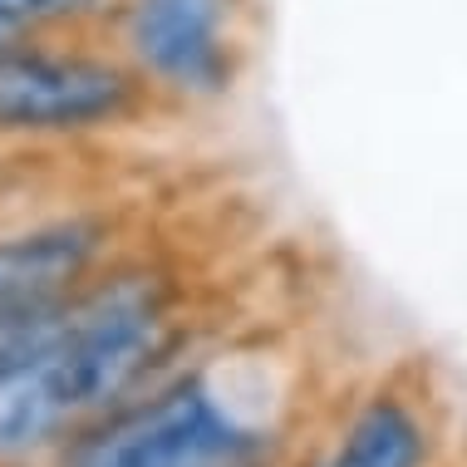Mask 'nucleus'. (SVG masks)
<instances>
[{"mask_svg":"<svg viewBox=\"0 0 467 467\" xmlns=\"http://www.w3.org/2000/svg\"><path fill=\"white\" fill-rule=\"evenodd\" d=\"M143 74L84 49L10 45L0 55V129L79 133L129 119L143 99Z\"/></svg>","mask_w":467,"mask_h":467,"instance_id":"3","label":"nucleus"},{"mask_svg":"<svg viewBox=\"0 0 467 467\" xmlns=\"http://www.w3.org/2000/svg\"><path fill=\"white\" fill-rule=\"evenodd\" d=\"M16 40H20V35H5V30H0V55H5V49L16 45Z\"/></svg>","mask_w":467,"mask_h":467,"instance_id":"9","label":"nucleus"},{"mask_svg":"<svg viewBox=\"0 0 467 467\" xmlns=\"http://www.w3.org/2000/svg\"><path fill=\"white\" fill-rule=\"evenodd\" d=\"M236 0H123L119 40L133 69L182 99H217L236 74Z\"/></svg>","mask_w":467,"mask_h":467,"instance_id":"4","label":"nucleus"},{"mask_svg":"<svg viewBox=\"0 0 467 467\" xmlns=\"http://www.w3.org/2000/svg\"><path fill=\"white\" fill-rule=\"evenodd\" d=\"M109 0H0V30L5 35H30L45 25H69L84 20L94 10H104Z\"/></svg>","mask_w":467,"mask_h":467,"instance_id":"8","label":"nucleus"},{"mask_svg":"<svg viewBox=\"0 0 467 467\" xmlns=\"http://www.w3.org/2000/svg\"><path fill=\"white\" fill-rule=\"evenodd\" d=\"M104 232L94 222H55L0 242V310H35L69 300L89 275Z\"/></svg>","mask_w":467,"mask_h":467,"instance_id":"5","label":"nucleus"},{"mask_svg":"<svg viewBox=\"0 0 467 467\" xmlns=\"http://www.w3.org/2000/svg\"><path fill=\"white\" fill-rule=\"evenodd\" d=\"M69 306H74V296L55 300V306H35V310H0V369L20 364L49 335H59V325L69 320Z\"/></svg>","mask_w":467,"mask_h":467,"instance_id":"7","label":"nucleus"},{"mask_svg":"<svg viewBox=\"0 0 467 467\" xmlns=\"http://www.w3.org/2000/svg\"><path fill=\"white\" fill-rule=\"evenodd\" d=\"M266 428L212 389L207 374H182L162 394L84 428L65 467H266Z\"/></svg>","mask_w":467,"mask_h":467,"instance_id":"2","label":"nucleus"},{"mask_svg":"<svg viewBox=\"0 0 467 467\" xmlns=\"http://www.w3.org/2000/svg\"><path fill=\"white\" fill-rule=\"evenodd\" d=\"M168 349L172 310L153 275H119L89 296H74L59 335L0 369V462L30 458L89 413H104Z\"/></svg>","mask_w":467,"mask_h":467,"instance_id":"1","label":"nucleus"},{"mask_svg":"<svg viewBox=\"0 0 467 467\" xmlns=\"http://www.w3.org/2000/svg\"><path fill=\"white\" fill-rule=\"evenodd\" d=\"M428 458V433L419 413L394 394H379L355 413L345 428L335 458L325 467H423Z\"/></svg>","mask_w":467,"mask_h":467,"instance_id":"6","label":"nucleus"}]
</instances>
